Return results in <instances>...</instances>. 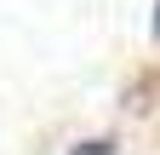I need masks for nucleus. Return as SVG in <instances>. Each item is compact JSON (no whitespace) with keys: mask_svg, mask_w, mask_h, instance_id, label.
I'll return each mask as SVG.
<instances>
[{"mask_svg":"<svg viewBox=\"0 0 160 155\" xmlns=\"http://www.w3.org/2000/svg\"><path fill=\"white\" fill-rule=\"evenodd\" d=\"M74 155H114V144H109V138H92V144H80Z\"/></svg>","mask_w":160,"mask_h":155,"instance_id":"obj_1","label":"nucleus"},{"mask_svg":"<svg viewBox=\"0 0 160 155\" xmlns=\"http://www.w3.org/2000/svg\"><path fill=\"white\" fill-rule=\"evenodd\" d=\"M154 35H160V0H154Z\"/></svg>","mask_w":160,"mask_h":155,"instance_id":"obj_2","label":"nucleus"}]
</instances>
